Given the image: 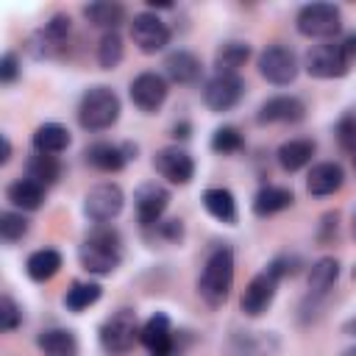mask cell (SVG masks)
<instances>
[{"label": "cell", "instance_id": "obj_27", "mask_svg": "<svg viewBox=\"0 0 356 356\" xmlns=\"http://www.w3.org/2000/svg\"><path fill=\"white\" fill-rule=\"evenodd\" d=\"M314 156V142L312 139H286L278 147V164L286 172H298L303 170Z\"/></svg>", "mask_w": 356, "mask_h": 356}, {"label": "cell", "instance_id": "obj_13", "mask_svg": "<svg viewBox=\"0 0 356 356\" xmlns=\"http://www.w3.org/2000/svg\"><path fill=\"white\" fill-rule=\"evenodd\" d=\"M122 206H125V195L117 184H97L83 197V214L100 225L114 220L122 211Z\"/></svg>", "mask_w": 356, "mask_h": 356}, {"label": "cell", "instance_id": "obj_43", "mask_svg": "<svg viewBox=\"0 0 356 356\" xmlns=\"http://www.w3.org/2000/svg\"><path fill=\"white\" fill-rule=\"evenodd\" d=\"M11 159V142H8V136H3V156H0V164H6Z\"/></svg>", "mask_w": 356, "mask_h": 356}, {"label": "cell", "instance_id": "obj_36", "mask_svg": "<svg viewBox=\"0 0 356 356\" xmlns=\"http://www.w3.org/2000/svg\"><path fill=\"white\" fill-rule=\"evenodd\" d=\"M337 139H339L342 150L356 156V114H348L337 122Z\"/></svg>", "mask_w": 356, "mask_h": 356}, {"label": "cell", "instance_id": "obj_5", "mask_svg": "<svg viewBox=\"0 0 356 356\" xmlns=\"http://www.w3.org/2000/svg\"><path fill=\"white\" fill-rule=\"evenodd\" d=\"M298 33L306 39H323L331 42L342 28V14L334 3H309L295 17Z\"/></svg>", "mask_w": 356, "mask_h": 356}, {"label": "cell", "instance_id": "obj_16", "mask_svg": "<svg viewBox=\"0 0 356 356\" xmlns=\"http://www.w3.org/2000/svg\"><path fill=\"white\" fill-rule=\"evenodd\" d=\"M153 167L170 184H189L192 175H195V161L181 147H161L156 153V159H153Z\"/></svg>", "mask_w": 356, "mask_h": 356}, {"label": "cell", "instance_id": "obj_18", "mask_svg": "<svg viewBox=\"0 0 356 356\" xmlns=\"http://www.w3.org/2000/svg\"><path fill=\"white\" fill-rule=\"evenodd\" d=\"M345 181V170L342 164L337 161H320L309 170V178H306V189L309 195L314 197H325V195H334Z\"/></svg>", "mask_w": 356, "mask_h": 356}, {"label": "cell", "instance_id": "obj_3", "mask_svg": "<svg viewBox=\"0 0 356 356\" xmlns=\"http://www.w3.org/2000/svg\"><path fill=\"white\" fill-rule=\"evenodd\" d=\"M289 273H292V261H289L286 256L273 259V261H270L259 275H253L250 284L245 286V292H242V298H239V309H242L248 317L264 314V312L270 309L273 298H275L278 281H281L284 275H289Z\"/></svg>", "mask_w": 356, "mask_h": 356}, {"label": "cell", "instance_id": "obj_15", "mask_svg": "<svg viewBox=\"0 0 356 356\" xmlns=\"http://www.w3.org/2000/svg\"><path fill=\"white\" fill-rule=\"evenodd\" d=\"M131 100L139 111L153 114L156 108H161V103L167 100V81L159 72H139L131 81Z\"/></svg>", "mask_w": 356, "mask_h": 356}, {"label": "cell", "instance_id": "obj_41", "mask_svg": "<svg viewBox=\"0 0 356 356\" xmlns=\"http://www.w3.org/2000/svg\"><path fill=\"white\" fill-rule=\"evenodd\" d=\"M339 42H342V47H345V56H348L350 61H356V33H348V36H342Z\"/></svg>", "mask_w": 356, "mask_h": 356}, {"label": "cell", "instance_id": "obj_32", "mask_svg": "<svg viewBox=\"0 0 356 356\" xmlns=\"http://www.w3.org/2000/svg\"><path fill=\"white\" fill-rule=\"evenodd\" d=\"M250 58V47L248 42H225L217 53H214V70L217 72H236L245 61Z\"/></svg>", "mask_w": 356, "mask_h": 356}, {"label": "cell", "instance_id": "obj_34", "mask_svg": "<svg viewBox=\"0 0 356 356\" xmlns=\"http://www.w3.org/2000/svg\"><path fill=\"white\" fill-rule=\"evenodd\" d=\"M242 145H245V139H242L239 128H234V125H222L211 134V150L214 153H222V156L236 153V150H242Z\"/></svg>", "mask_w": 356, "mask_h": 356}, {"label": "cell", "instance_id": "obj_23", "mask_svg": "<svg viewBox=\"0 0 356 356\" xmlns=\"http://www.w3.org/2000/svg\"><path fill=\"white\" fill-rule=\"evenodd\" d=\"M292 200H295L292 189L267 184V186H261V189L256 192V197H253V211H256L259 217H270V214H278V211L289 209Z\"/></svg>", "mask_w": 356, "mask_h": 356}, {"label": "cell", "instance_id": "obj_44", "mask_svg": "<svg viewBox=\"0 0 356 356\" xmlns=\"http://www.w3.org/2000/svg\"><path fill=\"white\" fill-rule=\"evenodd\" d=\"M342 331H345V334H353V337H356V317H350V320H348V323L342 325Z\"/></svg>", "mask_w": 356, "mask_h": 356}, {"label": "cell", "instance_id": "obj_6", "mask_svg": "<svg viewBox=\"0 0 356 356\" xmlns=\"http://www.w3.org/2000/svg\"><path fill=\"white\" fill-rule=\"evenodd\" d=\"M139 323H136V312L134 309H117L111 317H106V323L100 325V345L106 353L111 356H125L136 339H139Z\"/></svg>", "mask_w": 356, "mask_h": 356}, {"label": "cell", "instance_id": "obj_1", "mask_svg": "<svg viewBox=\"0 0 356 356\" xmlns=\"http://www.w3.org/2000/svg\"><path fill=\"white\" fill-rule=\"evenodd\" d=\"M78 261L92 275H111L122 261V236L111 225H97L78 245Z\"/></svg>", "mask_w": 356, "mask_h": 356}, {"label": "cell", "instance_id": "obj_25", "mask_svg": "<svg viewBox=\"0 0 356 356\" xmlns=\"http://www.w3.org/2000/svg\"><path fill=\"white\" fill-rule=\"evenodd\" d=\"M25 178L47 189L61 178V161L56 156H47V153H33L25 161Z\"/></svg>", "mask_w": 356, "mask_h": 356}, {"label": "cell", "instance_id": "obj_21", "mask_svg": "<svg viewBox=\"0 0 356 356\" xmlns=\"http://www.w3.org/2000/svg\"><path fill=\"white\" fill-rule=\"evenodd\" d=\"M6 197L19 211H36L44 203V186H39V184H33L28 178H17V181L8 184Z\"/></svg>", "mask_w": 356, "mask_h": 356}, {"label": "cell", "instance_id": "obj_33", "mask_svg": "<svg viewBox=\"0 0 356 356\" xmlns=\"http://www.w3.org/2000/svg\"><path fill=\"white\" fill-rule=\"evenodd\" d=\"M125 56V47H122V36L117 31H106L100 36V44H97V64L103 70H114Z\"/></svg>", "mask_w": 356, "mask_h": 356}, {"label": "cell", "instance_id": "obj_4", "mask_svg": "<svg viewBox=\"0 0 356 356\" xmlns=\"http://www.w3.org/2000/svg\"><path fill=\"white\" fill-rule=\"evenodd\" d=\"M120 120V97L108 86H92L78 103V122L86 131H106Z\"/></svg>", "mask_w": 356, "mask_h": 356}, {"label": "cell", "instance_id": "obj_35", "mask_svg": "<svg viewBox=\"0 0 356 356\" xmlns=\"http://www.w3.org/2000/svg\"><path fill=\"white\" fill-rule=\"evenodd\" d=\"M28 234V220L22 211H3L0 214V236L3 242H19Z\"/></svg>", "mask_w": 356, "mask_h": 356}, {"label": "cell", "instance_id": "obj_10", "mask_svg": "<svg viewBox=\"0 0 356 356\" xmlns=\"http://www.w3.org/2000/svg\"><path fill=\"white\" fill-rule=\"evenodd\" d=\"M245 95V81L236 75V72H214L206 86H203V103L222 114V111H231Z\"/></svg>", "mask_w": 356, "mask_h": 356}, {"label": "cell", "instance_id": "obj_48", "mask_svg": "<svg viewBox=\"0 0 356 356\" xmlns=\"http://www.w3.org/2000/svg\"><path fill=\"white\" fill-rule=\"evenodd\" d=\"M353 167H356V156H353Z\"/></svg>", "mask_w": 356, "mask_h": 356}, {"label": "cell", "instance_id": "obj_30", "mask_svg": "<svg viewBox=\"0 0 356 356\" xmlns=\"http://www.w3.org/2000/svg\"><path fill=\"white\" fill-rule=\"evenodd\" d=\"M61 270V253L53 250V248H42V250H33L25 261V273L33 278V281H50L56 273Z\"/></svg>", "mask_w": 356, "mask_h": 356}, {"label": "cell", "instance_id": "obj_12", "mask_svg": "<svg viewBox=\"0 0 356 356\" xmlns=\"http://www.w3.org/2000/svg\"><path fill=\"white\" fill-rule=\"evenodd\" d=\"M131 39L142 53L153 56V53H159V50H164L170 44V28L159 14L142 11L131 22Z\"/></svg>", "mask_w": 356, "mask_h": 356}, {"label": "cell", "instance_id": "obj_22", "mask_svg": "<svg viewBox=\"0 0 356 356\" xmlns=\"http://www.w3.org/2000/svg\"><path fill=\"white\" fill-rule=\"evenodd\" d=\"M67 147H70V131L61 122H44L33 131V150L36 153L58 156Z\"/></svg>", "mask_w": 356, "mask_h": 356}, {"label": "cell", "instance_id": "obj_19", "mask_svg": "<svg viewBox=\"0 0 356 356\" xmlns=\"http://www.w3.org/2000/svg\"><path fill=\"white\" fill-rule=\"evenodd\" d=\"M200 58L189 50H172L164 58V72L172 83H195L200 78Z\"/></svg>", "mask_w": 356, "mask_h": 356}, {"label": "cell", "instance_id": "obj_46", "mask_svg": "<svg viewBox=\"0 0 356 356\" xmlns=\"http://www.w3.org/2000/svg\"><path fill=\"white\" fill-rule=\"evenodd\" d=\"M350 275H353V281H356V264H353V270H350Z\"/></svg>", "mask_w": 356, "mask_h": 356}, {"label": "cell", "instance_id": "obj_42", "mask_svg": "<svg viewBox=\"0 0 356 356\" xmlns=\"http://www.w3.org/2000/svg\"><path fill=\"white\" fill-rule=\"evenodd\" d=\"M172 136H175V139H186V136H189V122L175 125V128H172Z\"/></svg>", "mask_w": 356, "mask_h": 356}, {"label": "cell", "instance_id": "obj_2", "mask_svg": "<svg viewBox=\"0 0 356 356\" xmlns=\"http://www.w3.org/2000/svg\"><path fill=\"white\" fill-rule=\"evenodd\" d=\"M231 286H234V250L228 245H217L200 270L197 295L206 300V306L220 309L228 300Z\"/></svg>", "mask_w": 356, "mask_h": 356}, {"label": "cell", "instance_id": "obj_45", "mask_svg": "<svg viewBox=\"0 0 356 356\" xmlns=\"http://www.w3.org/2000/svg\"><path fill=\"white\" fill-rule=\"evenodd\" d=\"M342 356H356V345H353V348H348V350H345Z\"/></svg>", "mask_w": 356, "mask_h": 356}, {"label": "cell", "instance_id": "obj_14", "mask_svg": "<svg viewBox=\"0 0 356 356\" xmlns=\"http://www.w3.org/2000/svg\"><path fill=\"white\" fill-rule=\"evenodd\" d=\"M170 206V192L167 186L156 184V181H145L136 186L134 192V209H136V217L145 228H153L161 222V214L167 211Z\"/></svg>", "mask_w": 356, "mask_h": 356}, {"label": "cell", "instance_id": "obj_40", "mask_svg": "<svg viewBox=\"0 0 356 356\" xmlns=\"http://www.w3.org/2000/svg\"><path fill=\"white\" fill-rule=\"evenodd\" d=\"M337 220H339V214H337V211H328V214L323 217V228H320V242H328V239H331V234H337Z\"/></svg>", "mask_w": 356, "mask_h": 356}, {"label": "cell", "instance_id": "obj_17", "mask_svg": "<svg viewBox=\"0 0 356 356\" xmlns=\"http://www.w3.org/2000/svg\"><path fill=\"white\" fill-rule=\"evenodd\" d=\"M303 117H306V106L295 95H275V97L264 100L259 114H256V120L261 125H267V122L270 125L273 122H300Z\"/></svg>", "mask_w": 356, "mask_h": 356}, {"label": "cell", "instance_id": "obj_8", "mask_svg": "<svg viewBox=\"0 0 356 356\" xmlns=\"http://www.w3.org/2000/svg\"><path fill=\"white\" fill-rule=\"evenodd\" d=\"M298 56L286 44H267L259 56V72L273 86H289L298 78Z\"/></svg>", "mask_w": 356, "mask_h": 356}, {"label": "cell", "instance_id": "obj_29", "mask_svg": "<svg viewBox=\"0 0 356 356\" xmlns=\"http://www.w3.org/2000/svg\"><path fill=\"white\" fill-rule=\"evenodd\" d=\"M83 17H86L95 28L117 31V25L125 19V6H120V3H108V0H97V3L83 6Z\"/></svg>", "mask_w": 356, "mask_h": 356}, {"label": "cell", "instance_id": "obj_37", "mask_svg": "<svg viewBox=\"0 0 356 356\" xmlns=\"http://www.w3.org/2000/svg\"><path fill=\"white\" fill-rule=\"evenodd\" d=\"M19 323H22L19 306L14 303L11 295H3V298H0V328H3V331H14Z\"/></svg>", "mask_w": 356, "mask_h": 356}, {"label": "cell", "instance_id": "obj_39", "mask_svg": "<svg viewBox=\"0 0 356 356\" xmlns=\"http://www.w3.org/2000/svg\"><path fill=\"white\" fill-rule=\"evenodd\" d=\"M153 228L159 231L161 239H170V242H178V239L184 236V225H181V220H161V222L153 225Z\"/></svg>", "mask_w": 356, "mask_h": 356}, {"label": "cell", "instance_id": "obj_28", "mask_svg": "<svg viewBox=\"0 0 356 356\" xmlns=\"http://www.w3.org/2000/svg\"><path fill=\"white\" fill-rule=\"evenodd\" d=\"M337 278H339V261L334 256L317 259L312 264V270H309V289H312V295H317V298L328 295V289L337 284Z\"/></svg>", "mask_w": 356, "mask_h": 356}, {"label": "cell", "instance_id": "obj_38", "mask_svg": "<svg viewBox=\"0 0 356 356\" xmlns=\"http://www.w3.org/2000/svg\"><path fill=\"white\" fill-rule=\"evenodd\" d=\"M17 78H19V58H17V53H6L0 58V81L14 83Z\"/></svg>", "mask_w": 356, "mask_h": 356}, {"label": "cell", "instance_id": "obj_9", "mask_svg": "<svg viewBox=\"0 0 356 356\" xmlns=\"http://www.w3.org/2000/svg\"><path fill=\"white\" fill-rule=\"evenodd\" d=\"M67 39H70V17L53 14L50 22H44V28H39L28 39V50L33 58H56L64 53Z\"/></svg>", "mask_w": 356, "mask_h": 356}, {"label": "cell", "instance_id": "obj_24", "mask_svg": "<svg viewBox=\"0 0 356 356\" xmlns=\"http://www.w3.org/2000/svg\"><path fill=\"white\" fill-rule=\"evenodd\" d=\"M36 345L44 356H78V339L70 328H47L36 337Z\"/></svg>", "mask_w": 356, "mask_h": 356}, {"label": "cell", "instance_id": "obj_20", "mask_svg": "<svg viewBox=\"0 0 356 356\" xmlns=\"http://www.w3.org/2000/svg\"><path fill=\"white\" fill-rule=\"evenodd\" d=\"M86 161L100 170V172H120L125 167V153H122V145H111V142H95L86 147Z\"/></svg>", "mask_w": 356, "mask_h": 356}, {"label": "cell", "instance_id": "obj_26", "mask_svg": "<svg viewBox=\"0 0 356 356\" xmlns=\"http://www.w3.org/2000/svg\"><path fill=\"white\" fill-rule=\"evenodd\" d=\"M203 206H206V211L214 220L228 222V225L236 222V200H234L231 189H225V186H209L203 192Z\"/></svg>", "mask_w": 356, "mask_h": 356}, {"label": "cell", "instance_id": "obj_7", "mask_svg": "<svg viewBox=\"0 0 356 356\" xmlns=\"http://www.w3.org/2000/svg\"><path fill=\"white\" fill-rule=\"evenodd\" d=\"M350 64H353V61L345 56V47H342V42H337V39L314 44V47L306 53V58H303L306 72H309L312 78H323V81L348 75Z\"/></svg>", "mask_w": 356, "mask_h": 356}, {"label": "cell", "instance_id": "obj_31", "mask_svg": "<svg viewBox=\"0 0 356 356\" xmlns=\"http://www.w3.org/2000/svg\"><path fill=\"white\" fill-rule=\"evenodd\" d=\"M100 295H103L100 284H95V281H72L67 295H64V306L70 312H83V309L95 306L100 300Z\"/></svg>", "mask_w": 356, "mask_h": 356}, {"label": "cell", "instance_id": "obj_47", "mask_svg": "<svg viewBox=\"0 0 356 356\" xmlns=\"http://www.w3.org/2000/svg\"><path fill=\"white\" fill-rule=\"evenodd\" d=\"M353 234H356V217H353Z\"/></svg>", "mask_w": 356, "mask_h": 356}, {"label": "cell", "instance_id": "obj_11", "mask_svg": "<svg viewBox=\"0 0 356 356\" xmlns=\"http://www.w3.org/2000/svg\"><path fill=\"white\" fill-rule=\"evenodd\" d=\"M139 342L147 348L150 356H181L178 337L172 331V323L164 312H156L139 331Z\"/></svg>", "mask_w": 356, "mask_h": 356}]
</instances>
